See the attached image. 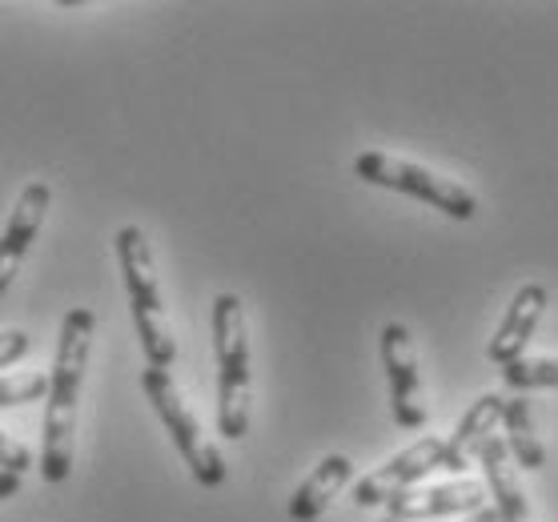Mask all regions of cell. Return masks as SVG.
I'll use <instances>...</instances> for the list:
<instances>
[{
  "mask_svg": "<svg viewBox=\"0 0 558 522\" xmlns=\"http://www.w3.org/2000/svg\"><path fill=\"white\" fill-rule=\"evenodd\" d=\"M546 306H550V290H546L543 281H526V286L510 298L507 314H502L495 338L486 345V357H490L495 366H510V362L526 357V345H531Z\"/></svg>",
  "mask_w": 558,
  "mask_h": 522,
  "instance_id": "obj_9",
  "label": "cell"
},
{
  "mask_svg": "<svg viewBox=\"0 0 558 522\" xmlns=\"http://www.w3.org/2000/svg\"><path fill=\"white\" fill-rule=\"evenodd\" d=\"M466 522H498V514H495V507H483V510H474Z\"/></svg>",
  "mask_w": 558,
  "mask_h": 522,
  "instance_id": "obj_20",
  "label": "cell"
},
{
  "mask_svg": "<svg viewBox=\"0 0 558 522\" xmlns=\"http://www.w3.org/2000/svg\"><path fill=\"white\" fill-rule=\"evenodd\" d=\"M49 205H52L49 181H28L25 190H21V197H16L13 217H9V226L0 233V298L9 293L13 278L21 274V266H25L28 250H33L40 226H45Z\"/></svg>",
  "mask_w": 558,
  "mask_h": 522,
  "instance_id": "obj_8",
  "label": "cell"
},
{
  "mask_svg": "<svg viewBox=\"0 0 558 522\" xmlns=\"http://www.w3.org/2000/svg\"><path fill=\"white\" fill-rule=\"evenodd\" d=\"M381 366H386V383H390V410L393 422L402 430H422L430 410L422 398V374L418 354H414V338L402 321H390L381 330Z\"/></svg>",
  "mask_w": 558,
  "mask_h": 522,
  "instance_id": "obj_6",
  "label": "cell"
},
{
  "mask_svg": "<svg viewBox=\"0 0 558 522\" xmlns=\"http://www.w3.org/2000/svg\"><path fill=\"white\" fill-rule=\"evenodd\" d=\"M28 350H33V338H28L25 330H0V369H9L13 362H21Z\"/></svg>",
  "mask_w": 558,
  "mask_h": 522,
  "instance_id": "obj_18",
  "label": "cell"
},
{
  "mask_svg": "<svg viewBox=\"0 0 558 522\" xmlns=\"http://www.w3.org/2000/svg\"><path fill=\"white\" fill-rule=\"evenodd\" d=\"M16 490H21V478H16V474L0 471V502H4V498H13Z\"/></svg>",
  "mask_w": 558,
  "mask_h": 522,
  "instance_id": "obj_19",
  "label": "cell"
},
{
  "mask_svg": "<svg viewBox=\"0 0 558 522\" xmlns=\"http://www.w3.org/2000/svg\"><path fill=\"white\" fill-rule=\"evenodd\" d=\"M97 338V314L89 306H73L64 314L57 333V357L49 374V402H45V438H40V474L45 483H64L73 474V442H76V398L85 386V369Z\"/></svg>",
  "mask_w": 558,
  "mask_h": 522,
  "instance_id": "obj_1",
  "label": "cell"
},
{
  "mask_svg": "<svg viewBox=\"0 0 558 522\" xmlns=\"http://www.w3.org/2000/svg\"><path fill=\"white\" fill-rule=\"evenodd\" d=\"M49 394V374H0V410L4 406H25V402H40Z\"/></svg>",
  "mask_w": 558,
  "mask_h": 522,
  "instance_id": "obj_16",
  "label": "cell"
},
{
  "mask_svg": "<svg viewBox=\"0 0 558 522\" xmlns=\"http://www.w3.org/2000/svg\"><path fill=\"white\" fill-rule=\"evenodd\" d=\"M354 173L366 185H381V190H398L407 197H418V202L442 209L446 217L454 221H470L478 214V197L454 178H442L426 166H414V161H402V157L378 154V149H366V154L354 157Z\"/></svg>",
  "mask_w": 558,
  "mask_h": 522,
  "instance_id": "obj_5",
  "label": "cell"
},
{
  "mask_svg": "<svg viewBox=\"0 0 558 522\" xmlns=\"http://www.w3.org/2000/svg\"><path fill=\"white\" fill-rule=\"evenodd\" d=\"M430 471H442V438H418L414 446L386 459L378 471H369L354 486V502L357 507H386L390 498L414 490Z\"/></svg>",
  "mask_w": 558,
  "mask_h": 522,
  "instance_id": "obj_7",
  "label": "cell"
},
{
  "mask_svg": "<svg viewBox=\"0 0 558 522\" xmlns=\"http://www.w3.org/2000/svg\"><path fill=\"white\" fill-rule=\"evenodd\" d=\"M502 410H507V398L502 394H483L474 406L462 414V422L454 426L450 438H442V471L462 474L470 462L483 454V446L490 442L502 426Z\"/></svg>",
  "mask_w": 558,
  "mask_h": 522,
  "instance_id": "obj_11",
  "label": "cell"
},
{
  "mask_svg": "<svg viewBox=\"0 0 558 522\" xmlns=\"http://www.w3.org/2000/svg\"><path fill=\"white\" fill-rule=\"evenodd\" d=\"M117 262H121V278H125L129 309H133V326H137L145 362L153 369H169L173 357H178V342H173V330H169V318H166L153 250L137 226H121L117 230Z\"/></svg>",
  "mask_w": 558,
  "mask_h": 522,
  "instance_id": "obj_3",
  "label": "cell"
},
{
  "mask_svg": "<svg viewBox=\"0 0 558 522\" xmlns=\"http://www.w3.org/2000/svg\"><path fill=\"white\" fill-rule=\"evenodd\" d=\"M483 474H486V495L495 498V514L498 522H534V510H531V498H526V486H522L519 471L510 466V454H507V442L502 438H490L483 446Z\"/></svg>",
  "mask_w": 558,
  "mask_h": 522,
  "instance_id": "obj_12",
  "label": "cell"
},
{
  "mask_svg": "<svg viewBox=\"0 0 558 522\" xmlns=\"http://www.w3.org/2000/svg\"><path fill=\"white\" fill-rule=\"evenodd\" d=\"M502 383L514 394H531V390H558V357H519L502 366Z\"/></svg>",
  "mask_w": 558,
  "mask_h": 522,
  "instance_id": "obj_15",
  "label": "cell"
},
{
  "mask_svg": "<svg viewBox=\"0 0 558 522\" xmlns=\"http://www.w3.org/2000/svg\"><path fill=\"white\" fill-rule=\"evenodd\" d=\"M381 522H402V519H393V514H386V519H381Z\"/></svg>",
  "mask_w": 558,
  "mask_h": 522,
  "instance_id": "obj_21",
  "label": "cell"
},
{
  "mask_svg": "<svg viewBox=\"0 0 558 522\" xmlns=\"http://www.w3.org/2000/svg\"><path fill=\"white\" fill-rule=\"evenodd\" d=\"M486 507V486L474 478H458V483L442 486H414L407 495H398L386 502V514L402 522H426V519H446V514H474Z\"/></svg>",
  "mask_w": 558,
  "mask_h": 522,
  "instance_id": "obj_10",
  "label": "cell"
},
{
  "mask_svg": "<svg viewBox=\"0 0 558 522\" xmlns=\"http://www.w3.org/2000/svg\"><path fill=\"white\" fill-rule=\"evenodd\" d=\"M0 471L16 474V478H21L25 471H33V450L21 446L16 438H9L4 430H0Z\"/></svg>",
  "mask_w": 558,
  "mask_h": 522,
  "instance_id": "obj_17",
  "label": "cell"
},
{
  "mask_svg": "<svg viewBox=\"0 0 558 522\" xmlns=\"http://www.w3.org/2000/svg\"><path fill=\"white\" fill-rule=\"evenodd\" d=\"M502 426H507V454L526 471H543L546 466V446L534 430V406L526 394L507 398V410H502Z\"/></svg>",
  "mask_w": 558,
  "mask_h": 522,
  "instance_id": "obj_14",
  "label": "cell"
},
{
  "mask_svg": "<svg viewBox=\"0 0 558 522\" xmlns=\"http://www.w3.org/2000/svg\"><path fill=\"white\" fill-rule=\"evenodd\" d=\"M214 354H217V430L242 442L254 414V369H250V321L238 293L214 298Z\"/></svg>",
  "mask_w": 558,
  "mask_h": 522,
  "instance_id": "obj_2",
  "label": "cell"
},
{
  "mask_svg": "<svg viewBox=\"0 0 558 522\" xmlns=\"http://www.w3.org/2000/svg\"><path fill=\"white\" fill-rule=\"evenodd\" d=\"M141 386H145V398L153 402V410H157L161 426L169 430L173 446L181 450V459H185L190 474L205 486V490H217V486L226 483V459H221V450L205 438L197 414L185 406V398H181L173 374L149 366L145 374H141Z\"/></svg>",
  "mask_w": 558,
  "mask_h": 522,
  "instance_id": "obj_4",
  "label": "cell"
},
{
  "mask_svg": "<svg viewBox=\"0 0 558 522\" xmlns=\"http://www.w3.org/2000/svg\"><path fill=\"white\" fill-rule=\"evenodd\" d=\"M354 478V462L345 459V454H326V459L317 462L310 478H305L290 498V519L293 522H317L330 502L342 495V486Z\"/></svg>",
  "mask_w": 558,
  "mask_h": 522,
  "instance_id": "obj_13",
  "label": "cell"
}]
</instances>
